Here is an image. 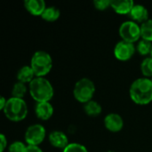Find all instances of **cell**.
Listing matches in <instances>:
<instances>
[{"label": "cell", "mask_w": 152, "mask_h": 152, "mask_svg": "<svg viewBox=\"0 0 152 152\" xmlns=\"http://www.w3.org/2000/svg\"><path fill=\"white\" fill-rule=\"evenodd\" d=\"M132 20L137 23H143L147 20H149V11L148 9L140 4H134V7L132 8L130 13L128 14Z\"/></svg>", "instance_id": "8fae6325"}, {"label": "cell", "mask_w": 152, "mask_h": 152, "mask_svg": "<svg viewBox=\"0 0 152 152\" xmlns=\"http://www.w3.org/2000/svg\"><path fill=\"white\" fill-rule=\"evenodd\" d=\"M94 5L97 10L103 11L110 7L111 5V0H94Z\"/></svg>", "instance_id": "cb8c5ba5"}, {"label": "cell", "mask_w": 152, "mask_h": 152, "mask_svg": "<svg viewBox=\"0 0 152 152\" xmlns=\"http://www.w3.org/2000/svg\"><path fill=\"white\" fill-rule=\"evenodd\" d=\"M118 33L122 40L133 44L138 42L142 37L141 26L132 20L124 21L118 28Z\"/></svg>", "instance_id": "8992f818"}, {"label": "cell", "mask_w": 152, "mask_h": 152, "mask_svg": "<svg viewBox=\"0 0 152 152\" xmlns=\"http://www.w3.org/2000/svg\"><path fill=\"white\" fill-rule=\"evenodd\" d=\"M45 136L46 131L45 126L41 124H33L26 129L24 139L28 145L39 146L44 142Z\"/></svg>", "instance_id": "52a82bcc"}, {"label": "cell", "mask_w": 152, "mask_h": 152, "mask_svg": "<svg viewBox=\"0 0 152 152\" xmlns=\"http://www.w3.org/2000/svg\"><path fill=\"white\" fill-rule=\"evenodd\" d=\"M61 15V12L60 10L55 7V6H47L45 8V10L44 11L43 14L41 15L42 19L49 21V22H53L57 20L60 18Z\"/></svg>", "instance_id": "e0dca14e"}, {"label": "cell", "mask_w": 152, "mask_h": 152, "mask_svg": "<svg viewBox=\"0 0 152 152\" xmlns=\"http://www.w3.org/2000/svg\"><path fill=\"white\" fill-rule=\"evenodd\" d=\"M36 77L35 72L32 69L30 65L22 66L17 72V79L19 82H22L24 84H30L34 78Z\"/></svg>", "instance_id": "9a60e30c"}, {"label": "cell", "mask_w": 152, "mask_h": 152, "mask_svg": "<svg viewBox=\"0 0 152 152\" xmlns=\"http://www.w3.org/2000/svg\"><path fill=\"white\" fill-rule=\"evenodd\" d=\"M152 50V42L145 40V39H141L138 41L136 45V51L143 56H146L148 54L151 55Z\"/></svg>", "instance_id": "ffe728a7"}, {"label": "cell", "mask_w": 152, "mask_h": 152, "mask_svg": "<svg viewBox=\"0 0 152 152\" xmlns=\"http://www.w3.org/2000/svg\"><path fill=\"white\" fill-rule=\"evenodd\" d=\"M27 146L20 141H15L8 146V152H25Z\"/></svg>", "instance_id": "603a6c76"}, {"label": "cell", "mask_w": 152, "mask_h": 152, "mask_svg": "<svg viewBox=\"0 0 152 152\" xmlns=\"http://www.w3.org/2000/svg\"><path fill=\"white\" fill-rule=\"evenodd\" d=\"M29 65L34 70L36 77H45L52 70L53 59L49 53L39 50L33 53Z\"/></svg>", "instance_id": "277c9868"}, {"label": "cell", "mask_w": 152, "mask_h": 152, "mask_svg": "<svg viewBox=\"0 0 152 152\" xmlns=\"http://www.w3.org/2000/svg\"><path fill=\"white\" fill-rule=\"evenodd\" d=\"M104 126L110 132H119L124 127V119L118 113H110L104 118Z\"/></svg>", "instance_id": "9c48e42d"}, {"label": "cell", "mask_w": 152, "mask_h": 152, "mask_svg": "<svg viewBox=\"0 0 152 152\" xmlns=\"http://www.w3.org/2000/svg\"><path fill=\"white\" fill-rule=\"evenodd\" d=\"M62 152H88L86 147L78 142H70Z\"/></svg>", "instance_id": "7402d4cb"}, {"label": "cell", "mask_w": 152, "mask_h": 152, "mask_svg": "<svg viewBox=\"0 0 152 152\" xmlns=\"http://www.w3.org/2000/svg\"><path fill=\"white\" fill-rule=\"evenodd\" d=\"M95 93V85L93 80L88 77H82L77 80L74 86L73 95L75 99L81 103L86 104V102L93 100Z\"/></svg>", "instance_id": "5b68a950"}, {"label": "cell", "mask_w": 152, "mask_h": 152, "mask_svg": "<svg viewBox=\"0 0 152 152\" xmlns=\"http://www.w3.org/2000/svg\"><path fill=\"white\" fill-rule=\"evenodd\" d=\"M48 139L51 145H53L55 148L62 149V150H64L70 143L69 142V138L67 134L62 131H58V130L52 131L48 135Z\"/></svg>", "instance_id": "30bf717a"}, {"label": "cell", "mask_w": 152, "mask_h": 152, "mask_svg": "<svg viewBox=\"0 0 152 152\" xmlns=\"http://www.w3.org/2000/svg\"><path fill=\"white\" fill-rule=\"evenodd\" d=\"M151 82H152V77H151Z\"/></svg>", "instance_id": "f1b7e54d"}, {"label": "cell", "mask_w": 152, "mask_h": 152, "mask_svg": "<svg viewBox=\"0 0 152 152\" xmlns=\"http://www.w3.org/2000/svg\"><path fill=\"white\" fill-rule=\"evenodd\" d=\"M24 6L26 10L34 16H41L47 7L44 0H25Z\"/></svg>", "instance_id": "4fadbf2b"}, {"label": "cell", "mask_w": 152, "mask_h": 152, "mask_svg": "<svg viewBox=\"0 0 152 152\" xmlns=\"http://www.w3.org/2000/svg\"><path fill=\"white\" fill-rule=\"evenodd\" d=\"M3 111L9 120L12 122H20L26 118L28 109L23 99L11 97L7 99V103Z\"/></svg>", "instance_id": "3957f363"}, {"label": "cell", "mask_w": 152, "mask_h": 152, "mask_svg": "<svg viewBox=\"0 0 152 152\" xmlns=\"http://www.w3.org/2000/svg\"><path fill=\"white\" fill-rule=\"evenodd\" d=\"M134 5L133 0H111L110 7L118 14H129Z\"/></svg>", "instance_id": "5bb4252c"}, {"label": "cell", "mask_w": 152, "mask_h": 152, "mask_svg": "<svg viewBox=\"0 0 152 152\" xmlns=\"http://www.w3.org/2000/svg\"><path fill=\"white\" fill-rule=\"evenodd\" d=\"M53 107L50 103V102H37L35 106L36 116L41 120H48L49 118H51L53 114Z\"/></svg>", "instance_id": "7c38bea8"}, {"label": "cell", "mask_w": 152, "mask_h": 152, "mask_svg": "<svg viewBox=\"0 0 152 152\" xmlns=\"http://www.w3.org/2000/svg\"><path fill=\"white\" fill-rule=\"evenodd\" d=\"M141 71L144 77H152V57H146L141 63Z\"/></svg>", "instance_id": "44dd1931"}, {"label": "cell", "mask_w": 152, "mask_h": 152, "mask_svg": "<svg viewBox=\"0 0 152 152\" xmlns=\"http://www.w3.org/2000/svg\"><path fill=\"white\" fill-rule=\"evenodd\" d=\"M135 50L136 46H134V44L121 39L116 44L114 47V55L118 60L121 61H126L133 57Z\"/></svg>", "instance_id": "ba28073f"}, {"label": "cell", "mask_w": 152, "mask_h": 152, "mask_svg": "<svg viewBox=\"0 0 152 152\" xmlns=\"http://www.w3.org/2000/svg\"><path fill=\"white\" fill-rule=\"evenodd\" d=\"M130 98L139 105H146L152 102V82L151 78L140 77L135 79L129 88Z\"/></svg>", "instance_id": "6da1fadb"}, {"label": "cell", "mask_w": 152, "mask_h": 152, "mask_svg": "<svg viewBox=\"0 0 152 152\" xmlns=\"http://www.w3.org/2000/svg\"><path fill=\"white\" fill-rule=\"evenodd\" d=\"M28 92L30 96L37 102H50L54 94V89L52 83L45 77H36L28 84Z\"/></svg>", "instance_id": "7a4b0ae2"}, {"label": "cell", "mask_w": 152, "mask_h": 152, "mask_svg": "<svg viewBox=\"0 0 152 152\" xmlns=\"http://www.w3.org/2000/svg\"><path fill=\"white\" fill-rule=\"evenodd\" d=\"M141 36L142 39L152 42V19L141 24Z\"/></svg>", "instance_id": "d6986e66"}, {"label": "cell", "mask_w": 152, "mask_h": 152, "mask_svg": "<svg viewBox=\"0 0 152 152\" xmlns=\"http://www.w3.org/2000/svg\"><path fill=\"white\" fill-rule=\"evenodd\" d=\"M27 92H28V87H27L26 84L18 81V82H16L12 86V97L23 99V97L26 95Z\"/></svg>", "instance_id": "ac0fdd59"}, {"label": "cell", "mask_w": 152, "mask_h": 152, "mask_svg": "<svg viewBox=\"0 0 152 152\" xmlns=\"http://www.w3.org/2000/svg\"><path fill=\"white\" fill-rule=\"evenodd\" d=\"M7 103V100L4 97V96H1L0 97V110H4L5 105Z\"/></svg>", "instance_id": "4316f807"}, {"label": "cell", "mask_w": 152, "mask_h": 152, "mask_svg": "<svg viewBox=\"0 0 152 152\" xmlns=\"http://www.w3.org/2000/svg\"><path fill=\"white\" fill-rule=\"evenodd\" d=\"M107 152H114V151H107Z\"/></svg>", "instance_id": "f546056e"}, {"label": "cell", "mask_w": 152, "mask_h": 152, "mask_svg": "<svg viewBox=\"0 0 152 152\" xmlns=\"http://www.w3.org/2000/svg\"><path fill=\"white\" fill-rule=\"evenodd\" d=\"M25 152H44L39 146H32V145H28L26 151Z\"/></svg>", "instance_id": "484cf974"}, {"label": "cell", "mask_w": 152, "mask_h": 152, "mask_svg": "<svg viewBox=\"0 0 152 152\" xmlns=\"http://www.w3.org/2000/svg\"><path fill=\"white\" fill-rule=\"evenodd\" d=\"M151 56L152 57V50H151Z\"/></svg>", "instance_id": "83f0119b"}, {"label": "cell", "mask_w": 152, "mask_h": 152, "mask_svg": "<svg viewBox=\"0 0 152 152\" xmlns=\"http://www.w3.org/2000/svg\"><path fill=\"white\" fill-rule=\"evenodd\" d=\"M84 110L90 117H98L102 111V107L98 102L91 100L84 105Z\"/></svg>", "instance_id": "2e32d148"}, {"label": "cell", "mask_w": 152, "mask_h": 152, "mask_svg": "<svg viewBox=\"0 0 152 152\" xmlns=\"http://www.w3.org/2000/svg\"><path fill=\"white\" fill-rule=\"evenodd\" d=\"M7 147V139L4 134H0V152H4Z\"/></svg>", "instance_id": "d4e9b609"}]
</instances>
